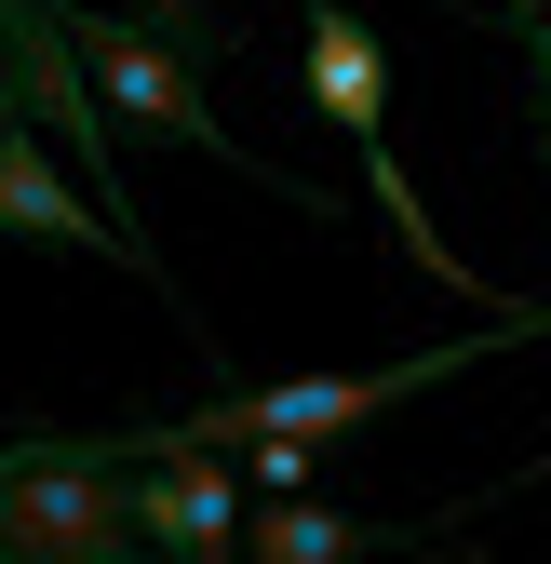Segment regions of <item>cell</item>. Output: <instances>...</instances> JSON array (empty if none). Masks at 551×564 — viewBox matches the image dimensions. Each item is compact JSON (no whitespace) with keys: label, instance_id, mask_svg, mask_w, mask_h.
<instances>
[{"label":"cell","instance_id":"6","mask_svg":"<svg viewBox=\"0 0 551 564\" xmlns=\"http://www.w3.org/2000/svg\"><path fill=\"white\" fill-rule=\"evenodd\" d=\"M0 242H41V256H121V269H149V282H162V256H134V242L95 216V202L54 175V134H41V121L0 134Z\"/></svg>","mask_w":551,"mask_h":564},{"label":"cell","instance_id":"8","mask_svg":"<svg viewBox=\"0 0 551 564\" xmlns=\"http://www.w3.org/2000/svg\"><path fill=\"white\" fill-rule=\"evenodd\" d=\"M229 470H242V498H310L323 444H229Z\"/></svg>","mask_w":551,"mask_h":564},{"label":"cell","instance_id":"5","mask_svg":"<svg viewBox=\"0 0 551 564\" xmlns=\"http://www.w3.org/2000/svg\"><path fill=\"white\" fill-rule=\"evenodd\" d=\"M242 470L229 457H149L134 470V538H149V564H242Z\"/></svg>","mask_w":551,"mask_h":564},{"label":"cell","instance_id":"13","mask_svg":"<svg viewBox=\"0 0 551 564\" xmlns=\"http://www.w3.org/2000/svg\"><path fill=\"white\" fill-rule=\"evenodd\" d=\"M457 564H485V551H457Z\"/></svg>","mask_w":551,"mask_h":564},{"label":"cell","instance_id":"4","mask_svg":"<svg viewBox=\"0 0 551 564\" xmlns=\"http://www.w3.org/2000/svg\"><path fill=\"white\" fill-rule=\"evenodd\" d=\"M0 28H14V82H28V121H41V134H82L95 216L134 242V202H121V134H108V108H95V82H82V54H67V14H54V0H0ZM134 256H149V242H134Z\"/></svg>","mask_w":551,"mask_h":564},{"label":"cell","instance_id":"7","mask_svg":"<svg viewBox=\"0 0 551 564\" xmlns=\"http://www.w3.org/2000/svg\"><path fill=\"white\" fill-rule=\"evenodd\" d=\"M390 551H418V524L323 511V498H256L242 511V564H390Z\"/></svg>","mask_w":551,"mask_h":564},{"label":"cell","instance_id":"9","mask_svg":"<svg viewBox=\"0 0 551 564\" xmlns=\"http://www.w3.org/2000/svg\"><path fill=\"white\" fill-rule=\"evenodd\" d=\"M511 54H525V95H538V149H551V14H498Z\"/></svg>","mask_w":551,"mask_h":564},{"label":"cell","instance_id":"2","mask_svg":"<svg viewBox=\"0 0 551 564\" xmlns=\"http://www.w3.org/2000/svg\"><path fill=\"white\" fill-rule=\"evenodd\" d=\"M0 564H149L134 470L95 431H14L0 444Z\"/></svg>","mask_w":551,"mask_h":564},{"label":"cell","instance_id":"10","mask_svg":"<svg viewBox=\"0 0 551 564\" xmlns=\"http://www.w3.org/2000/svg\"><path fill=\"white\" fill-rule=\"evenodd\" d=\"M28 121V82H14V28H0V134Z\"/></svg>","mask_w":551,"mask_h":564},{"label":"cell","instance_id":"12","mask_svg":"<svg viewBox=\"0 0 551 564\" xmlns=\"http://www.w3.org/2000/svg\"><path fill=\"white\" fill-rule=\"evenodd\" d=\"M525 14H551V0H525Z\"/></svg>","mask_w":551,"mask_h":564},{"label":"cell","instance_id":"3","mask_svg":"<svg viewBox=\"0 0 551 564\" xmlns=\"http://www.w3.org/2000/svg\"><path fill=\"white\" fill-rule=\"evenodd\" d=\"M296 54H310V95H323V121L364 149V188H377V216L403 229V256H418L431 282H457V296H485V282H471V256H457V242H431L418 188H403V134H390V54H377V28L350 14V0H296Z\"/></svg>","mask_w":551,"mask_h":564},{"label":"cell","instance_id":"1","mask_svg":"<svg viewBox=\"0 0 551 564\" xmlns=\"http://www.w3.org/2000/svg\"><path fill=\"white\" fill-rule=\"evenodd\" d=\"M67 14V54H82V82H95V108H121L134 134H188L202 162H229V175H256V188H283L296 216H336L323 188H296V175H269V162H242V134L202 108V67H216L242 28H216V14H188V28H149V14H95V0H54Z\"/></svg>","mask_w":551,"mask_h":564},{"label":"cell","instance_id":"11","mask_svg":"<svg viewBox=\"0 0 551 564\" xmlns=\"http://www.w3.org/2000/svg\"><path fill=\"white\" fill-rule=\"evenodd\" d=\"M95 14H149L162 28V14H202V0H95Z\"/></svg>","mask_w":551,"mask_h":564}]
</instances>
